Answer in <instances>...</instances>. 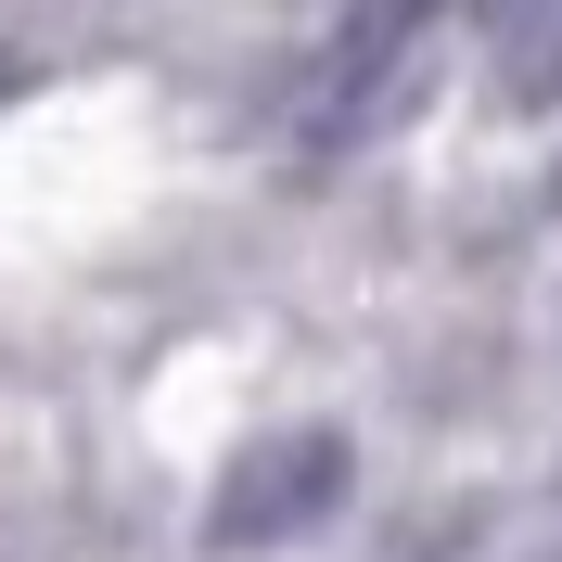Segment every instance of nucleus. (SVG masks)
Masks as SVG:
<instances>
[{"instance_id":"nucleus-1","label":"nucleus","mask_w":562,"mask_h":562,"mask_svg":"<svg viewBox=\"0 0 562 562\" xmlns=\"http://www.w3.org/2000/svg\"><path fill=\"white\" fill-rule=\"evenodd\" d=\"M435 13H448V0H346L333 38L294 65V154H358V140L384 128V115L409 103V77H422Z\"/></svg>"},{"instance_id":"nucleus-2","label":"nucleus","mask_w":562,"mask_h":562,"mask_svg":"<svg viewBox=\"0 0 562 562\" xmlns=\"http://www.w3.org/2000/svg\"><path fill=\"white\" fill-rule=\"evenodd\" d=\"M333 498H346V435H269V448H244L231 473H217L205 537L217 550H269V537L319 525Z\"/></svg>"},{"instance_id":"nucleus-3","label":"nucleus","mask_w":562,"mask_h":562,"mask_svg":"<svg viewBox=\"0 0 562 562\" xmlns=\"http://www.w3.org/2000/svg\"><path fill=\"white\" fill-rule=\"evenodd\" d=\"M473 26H486V38H512L537 77H562V0H473Z\"/></svg>"}]
</instances>
